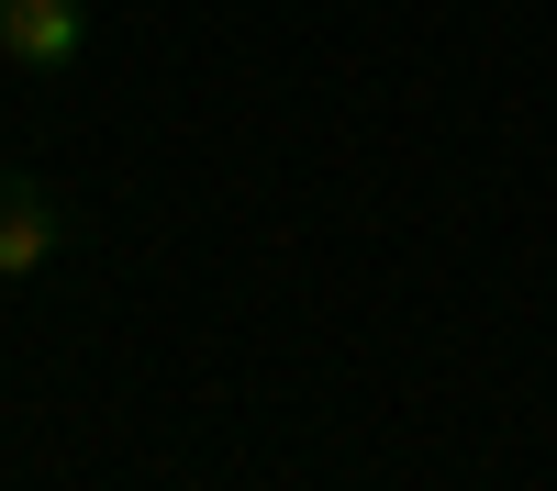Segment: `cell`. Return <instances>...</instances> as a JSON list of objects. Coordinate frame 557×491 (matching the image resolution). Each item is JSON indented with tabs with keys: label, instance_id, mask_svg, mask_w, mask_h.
Instances as JSON below:
<instances>
[{
	"label": "cell",
	"instance_id": "obj_1",
	"mask_svg": "<svg viewBox=\"0 0 557 491\" xmlns=\"http://www.w3.org/2000/svg\"><path fill=\"white\" fill-rule=\"evenodd\" d=\"M67 246V212L34 168H0V280H34L45 257Z\"/></svg>",
	"mask_w": 557,
	"mask_h": 491
},
{
	"label": "cell",
	"instance_id": "obj_2",
	"mask_svg": "<svg viewBox=\"0 0 557 491\" xmlns=\"http://www.w3.org/2000/svg\"><path fill=\"white\" fill-rule=\"evenodd\" d=\"M78 45H89V0H0V57L12 67H78Z\"/></svg>",
	"mask_w": 557,
	"mask_h": 491
}]
</instances>
